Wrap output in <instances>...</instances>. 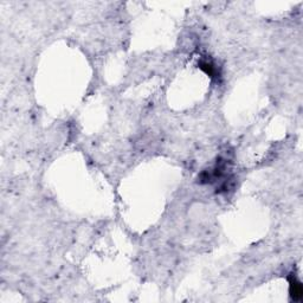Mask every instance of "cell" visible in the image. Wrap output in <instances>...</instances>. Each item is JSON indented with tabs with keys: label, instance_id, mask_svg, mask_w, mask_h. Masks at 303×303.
Wrapping results in <instances>:
<instances>
[{
	"label": "cell",
	"instance_id": "obj_1",
	"mask_svg": "<svg viewBox=\"0 0 303 303\" xmlns=\"http://www.w3.org/2000/svg\"><path fill=\"white\" fill-rule=\"evenodd\" d=\"M289 281V294L290 298L293 301H302L303 299V288L302 283L298 277L295 276V274L290 275L288 279Z\"/></svg>",
	"mask_w": 303,
	"mask_h": 303
}]
</instances>
